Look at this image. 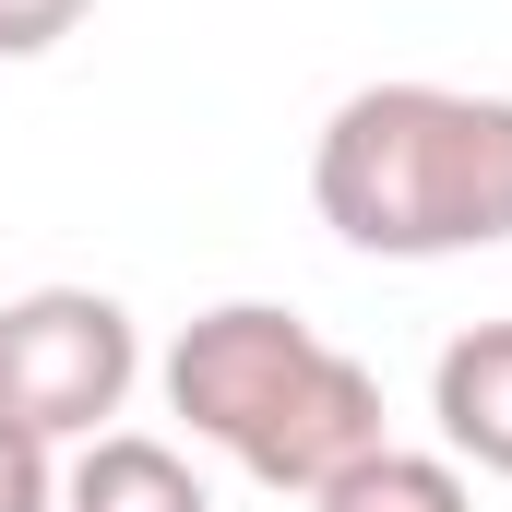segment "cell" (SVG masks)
<instances>
[{"mask_svg":"<svg viewBox=\"0 0 512 512\" xmlns=\"http://www.w3.org/2000/svg\"><path fill=\"white\" fill-rule=\"evenodd\" d=\"M131 382H143V322L108 286H24V298H0V429L72 453V441L120 429Z\"/></svg>","mask_w":512,"mask_h":512,"instance_id":"cell-2","label":"cell"},{"mask_svg":"<svg viewBox=\"0 0 512 512\" xmlns=\"http://www.w3.org/2000/svg\"><path fill=\"white\" fill-rule=\"evenodd\" d=\"M429 417H441V453L512 477V322H465L429 370Z\"/></svg>","mask_w":512,"mask_h":512,"instance_id":"cell-4","label":"cell"},{"mask_svg":"<svg viewBox=\"0 0 512 512\" xmlns=\"http://www.w3.org/2000/svg\"><path fill=\"white\" fill-rule=\"evenodd\" d=\"M0 512H60V453L0 429Z\"/></svg>","mask_w":512,"mask_h":512,"instance_id":"cell-7","label":"cell"},{"mask_svg":"<svg viewBox=\"0 0 512 512\" xmlns=\"http://www.w3.org/2000/svg\"><path fill=\"white\" fill-rule=\"evenodd\" d=\"M310 512H477V489H465L453 453H405V441H382V453H358L334 489H310Z\"/></svg>","mask_w":512,"mask_h":512,"instance_id":"cell-6","label":"cell"},{"mask_svg":"<svg viewBox=\"0 0 512 512\" xmlns=\"http://www.w3.org/2000/svg\"><path fill=\"white\" fill-rule=\"evenodd\" d=\"M310 203L370 262H465L512 239V96L358 84L310 143Z\"/></svg>","mask_w":512,"mask_h":512,"instance_id":"cell-1","label":"cell"},{"mask_svg":"<svg viewBox=\"0 0 512 512\" xmlns=\"http://www.w3.org/2000/svg\"><path fill=\"white\" fill-rule=\"evenodd\" d=\"M96 0H0V60H48Z\"/></svg>","mask_w":512,"mask_h":512,"instance_id":"cell-8","label":"cell"},{"mask_svg":"<svg viewBox=\"0 0 512 512\" xmlns=\"http://www.w3.org/2000/svg\"><path fill=\"white\" fill-rule=\"evenodd\" d=\"M60 512H215V501H203V477H191L179 441H155V429H96V441H72V465H60Z\"/></svg>","mask_w":512,"mask_h":512,"instance_id":"cell-5","label":"cell"},{"mask_svg":"<svg viewBox=\"0 0 512 512\" xmlns=\"http://www.w3.org/2000/svg\"><path fill=\"white\" fill-rule=\"evenodd\" d=\"M322 370V334L286 310V298H215L203 322H179V346L155 358L167 417L191 441H215L227 465H251V441L298 405V382Z\"/></svg>","mask_w":512,"mask_h":512,"instance_id":"cell-3","label":"cell"}]
</instances>
